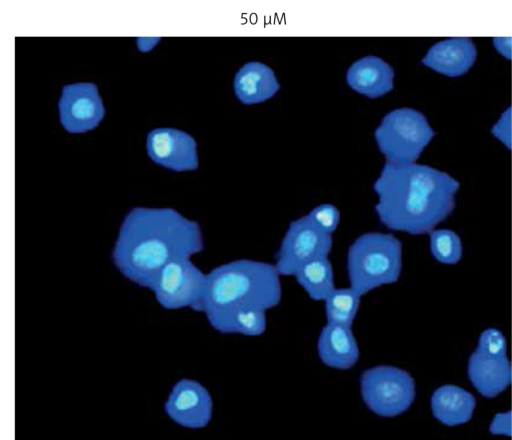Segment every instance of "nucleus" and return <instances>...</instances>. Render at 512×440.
I'll return each mask as SVG.
<instances>
[{
	"label": "nucleus",
	"mask_w": 512,
	"mask_h": 440,
	"mask_svg": "<svg viewBox=\"0 0 512 440\" xmlns=\"http://www.w3.org/2000/svg\"><path fill=\"white\" fill-rule=\"evenodd\" d=\"M460 183L447 172L412 162L386 161L373 183L380 222L413 235L429 233L453 212Z\"/></svg>",
	"instance_id": "2"
},
{
	"label": "nucleus",
	"mask_w": 512,
	"mask_h": 440,
	"mask_svg": "<svg viewBox=\"0 0 512 440\" xmlns=\"http://www.w3.org/2000/svg\"><path fill=\"white\" fill-rule=\"evenodd\" d=\"M265 330V311L253 309L237 314L231 321L228 334H241L255 337L262 335Z\"/></svg>",
	"instance_id": "21"
},
{
	"label": "nucleus",
	"mask_w": 512,
	"mask_h": 440,
	"mask_svg": "<svg viewBox=\"0 0 512 440\" xmlns=\"http://www.w3.org/2000/svg\"><path fill=\"white\" fill-rule=\"evenodd\" d=\"M510 37L504 38H494V45L496 49L505 57L510 58Z\"/></svg>",
	"instance_id": "26"
},
{
	"label": "nucleus",
	"mask_w": 512,
	"mask_h": 440,
	"mask_svg": "<svg viewBox=\"0 0 512 440\" xmlns=\"http://www.w3.org/2000/svg\"><path fill=\"white\" fill-rule=\"evenodd\" d=\"M61 123L74 133L95 128L103 119L105 108L94 83L66 85L59 101Z\"/></svg>",
	"instance_id": "11"
},
{
	"label": "nucleus",
	"mask_w": 512,
	"mask_h": 440,
	"mask_svg": "<svg viewBox=\"0 0 512 440\" xmlns=\"http://www.w3.org/2000/svg\"><path fill=\"white\" fill-rule=\"evenodd\" d=\"M360 297L351 287L334 288L324 299L327 321L351 326L359 309Z\"/></svg>",
	"instance_id": "19"
},
{
	"label": "nucleus",
	"mask_w": 512,
	"mask_h": 440,
	"mask_svg": "<svg viewBox=\"0 0 512 440\" xmlns=\"http://www.w3.org/2000/svg\"><path fill=\"white\" fill-rule=\"evenodd\" d=\"M281 296L280 274L274 264L238 259L206 274L201 312L214 330L228 334L237 314L271 309L280 303Z\"/></svg>",
	"instance_id": "3"
},
{
	"label": "nucleus",
	"mask_w": 512,
	"mask_h": 440,
	"mask_svg": "<svg viewBox=\"0 0 512 440\" xmlns=\"http://www.w3.org/2000/svg\"><path fill=\"white\" fill-rule=\"evenodd\" d=\"M198 144L188 132L174 127H157L146 136L149 158L174 171L196 170L199 166Z\"/></svg>",
	"instance_id": "9"
},
{
	"label": "nucleus",
	"mask_w": 512,
	"mask_h": 440,
	"mask_svg": "<svg viewBox=\"0 0 512 440\" xmlns=\"http://www.w3.org/2000/svg\"><path fill=\"white\" fill-rule=\"evenodd\" d=\"M401 268L402 244L392 234L364 233L348 249V279L360 296L381 285L395 283Z\"/></svg>",
	"instance_id": "4"
},
{
	"label": "nucleus",
	"mask_w": 512,
	"mask_h": 440,
	"mask_svg": "<svg viewBox=\"0 0 512 440\" xmlns=\"http://www.w3.org/2000/svg\"><path fill=\"white\" fill-rule=\"evenodd\" d=\"M307 217L320 230L332 234L339 224L340 213L332 204H321L314 207Z\"/></svg>",
	"instance_id": "22"
},
{
	"label": "nucleus",
	"mask_w": 512,
	"mask_h": 440,
	"mask_svg": "<svg viewBox=\"0 0 512 440\" xmlns=\"http://www.w3.org/2000/svg\"><path fill=\"white\" fill-rule=\"evenodd\" d=\"M476 349L491 356H505L506 338L500 330L488 328L480 334Z\"/></svg>",
	"instance_id": "23"
},
{
	"label": "nucleus",
	"mask_w": 512,
	"mask_h": 440,
	"mask_svg": "<svg viewBox=\"0 0 512 440\" xmlns=\"http://www.w3.org/2000/svg\"><path fill=\"white\" fill-rule=\"evenodd\" d=\"M167 416L176 424L191 429L207 426L212 418L213 401L209 391L198 381H177L164 404Z\"/></svg>",
	"instance_id": "10"
},
{
	"label": "nucleus",
	"mask_w": 512,
	"mask_h": 440,
	"mask_svg": "<svg viewBox=\"0 0 512 440\" xmlns=\"http://www.w3.org/2000/svg\"><path fill=\"white\" fill-rule=\"evenodd\" d=\"M233 84L237 98L247 105L271 98L280 88L274 71L258 61L245 63L237 71Z\"/></svg>",
	"instance_id": "16"
},
{
	"label": "nucleus",
	"mask_w": 512,
	"mask_h": 440,
	"mask_svg": "<svg viewBox=\"0 0 512 440\" xmlns=\"http://www.w3.org/2000/svg\"><path fill=\"white\" fill-rule=\"evenodd\" d=\"M467 375L474 388L486 398H494L511 383V364L507 356H491L475 349L471 353Z\"/></svg>",
	"instance_id": "12"
},
{
	"label": "nucleus",
	"mask_w": 512,
	"mask_h": 440,
	"mask_svg": "<svg viewBox=\"0 0 512 440\" xmlns=\"http://www.w3.org/2000/svg\"><path fill=\"white\" fill-rule=\"evenodd\" d=\"M434 135L427 118L407 107L388 112L374 131L379 151L393 163L415 161Z\"/></svg>",
	"instance_id": "5"
},
{
	"label": "nucleus",
	"mask_w": 512,
	"mask_h": 440,
	"mask_svg": "<svg viewBox=\"0 0 512 440\" xmlns=\"http://www.w3.org/2000/svg\"><path fill=\"white\" fill-rule=\"evenodd\" d=\"M430 405L435 419L446 426H458L472 419L476 399L459 386L445 384L433 392Z\"/></svg>",
	"instance_id": "17"
},
{
	"label": "nucleus",
	"mask_w": 512,
	"mask_h": 440,
	"mask_svg": "<svg viewBox=\"0 0 512 440\" xmlns=\"http://www.w3.org/2000/svg\"><path fill=\"white\" fill-rule=\"evenodd\" d=\"M430 251L443 264H456L462 257L463 247L459 235L450 229L431 230Z\"/></svg>",
	"instance_id": "20"
},
{
	"label": "nucleus",
	"mask_w": 512,
	"mask_h": 440,
	"mask_svg": "<svg viewBox=\"0 0 512 440\" xmlns=\"http://www.w3.org/2000/svg\"><path fill=\"white\" fill-rule=\"evenodd\" d=\"M203 250L197 221L171 207L135 206L122 220L112 260L125 278L150 290L166 264Z\"/></svg>",
	"instance_id": "1"
},
{
	"label": "nucleus",
	"mask_w": 512,
	"mask_h": 440,
	"mask_svg": "<svg viewBox=\"0 0 512 440\" xmlns=\"http://www.w3.org/2000/svg\"><path fill=\"white\" fill-rule=\"evenodd\" d=\"M206 284L204 274L190 258L166 264L156 276L150 290L165 309L189 307L201 312Z\"/></svg>",
	"instance_id": "7"
},
{
	"label": "nucleus",
	"mask_w": 512,
	"mask_h": 440,
	"mask_svg": "<svg viewBox=\"0 0 512 440\" xmlns=\"http://www.w3.org/2000/svg\"><path fill=\"white\" fill-rule=\"evenodd\" d=\"M489 432L493 435L511 436V411L496 413L489 425Z\"/></svg>",
	"instance_id": "25"
},
{
	"label": "nucleus",
	"mask_w": 512,
	"mask_h": 440,
	"mask_svg": "<svg viewBox=\"0 0 512 440\" xmlns=\"http://www.w3.org/2000/svg\"><path fill=\"white\" fill-rule=\"evenodd\" d=\"M317 351L325 365L339 370L353 367L360 355L351 326L332 322H327L322 328Z\"/></svg>",
	"instance_id": "13"
},
{
	"label": "nucleus",
	"mask_w": 512,
	"mask_h": 440,
	"mask_svg": "<svg viewBox=\"0 0 512 440\" xmlns=\"http://www.w3.org/2000/svg\"><path fill=\"white\" fill-rule=\"evenodd\" d=\"M394 70L377 56H365L355 61L348 69V85L368 97H380L393 88Z\"/></svg>",
	"instance_id": "15"
},
{
	"label": "nucleus",
	"mask_w": 512,
	"mask_h": 440,
	"mask_svg": "<svg viewBox=\"0 0 512 440\" xmlns=\"http://www.w3.org/2000/svg\"><path fill=\"white\" fill-rule=\"evenodd\" d=\"M491 133L508 148L511 147V108L502 112L491 128Z\"/></svg>",
	"instance_id": "24"
},
{
	"label": "nucleus",
	"mask_w": 512,
	"mask_h": 440,
	"mask_svg": "<svg viewBox=\"0 0 512 440\" xmlns=\"http://www.w3.org/2000/svg\"><path fill=\"white\" fill-rule=\"evenodd\" d=\"M332 236L316 227L307 215L291 221L281 240L274 264L280 275H294L304 264L328 256Z\"/></svg>",
	"instance_id": "8"
},
{
	"label": "nucleus",
	"mask_w": 512,
	"mask_h": 440,
	"mask_svg": "<svg viewBox=\"0 0 512 440\" xmlns=\"http://www.w3.org/2000/svg\"><path fill=\"white\" fill-rule=\"evenodd\" d=\"M476 56L477 51L472 40L454 37L434 44L423 57L422 63L439 73L459 76L471 68Z\"/></svg>",
	"instance_id": "14"
},
{
	"label": "nucleus",
	"mask_w": 512,
	"mask_h": 440,
	"mask_svg": "<svg viewBox=\"0 0 512 440\" xmlns=\"http://www.w3.org/2000/svg\"><path fill=\"white\" fill-rule=\"evenodd\" d=\"M294 276L298 284L315 301L324 300L335 288L333 269L328 256L309 261Z\"/></svg>",
	"instance_id": "18"
},
{
	"label": "nucleus",
	"mask_w": 512,
	"mask_h": 440,
	"mask_svg": "<svg viewBox=\"0 0 512 440\" xmlns=\"http://www.w3.org/2000/svg\"><path fill=\"white\" fill-rule=\"evenodd\" d=\"M361 396L365 405L380 417L392 418L412 405L416 386L409 372L395 366H375L360 377Z\"/></svg>",
	"instance_id": "6"
}]
</instances>
